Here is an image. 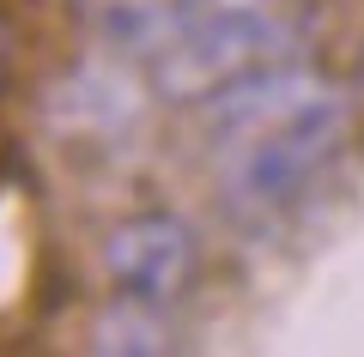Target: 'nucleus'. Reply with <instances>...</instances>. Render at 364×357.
Returning <instances> with one entry per match:
<instances>
[{
	"instance_id": "obj_5",
	"label": "nucleus",
	"mask_w": 364,
	"mask_h": 357,
	"mask_svg": "<svg viewBox=\"0 0 364 357\" xmlns=\"http://www.w3.org/2000/svg\"><path fill=\"white\" fill-rule=\"evenodd\" d=\"M0 67H6V43H0Z\"/></svg>"
},
{
	"instance_id": "obj_3",
	"label": "nucleus",
	"mask_w": 364,
	"mask_h": 357,
	"mask_svg": "<svg viewBox=\"0 0 364 357\" xmlns=\"http://www.w3.org/2000/svg\"><path fill=\"white\" fill-rule=\"evenodd\" d=\"M188 267H195V236H188V224H176V218H164V212L128 218V224L109 236V279L128 297L164 303V297L182 291Z\"/></svg>"
},
{
	"instance_id": "obj_2",
	"label": "nucleus",
	"mask_w": 364,
	"mask_h": 357,
	"mask_svg": "<svg viewBox=\"0 0 364 357\" xmlns=\"http://www.w3.org/2000/svg\"><path fill=\"white\" fill-rule=\"evenodd\" d=\"M298 31V0H170V37L158 43L152 73L176 97H200L255 67H273Z\"/></svg>"
},
{
	"instance_id": "obj_1",
	"label": "nucleus",
	"mask_w": 364,
	"mask_h": 357,
	"mask_svg": "<svg viewBox=\"0 0 364 357\" xmlns=\"http://www.w3.org/2000/svg\"><path fill=\"white\" fill-rule=\"evenodd\" d=\"M346 103L334 85L298 67H255L213 91L207 158L225 206L243 218L286 212L334 158Z\"/></svg>"
},
{
	"instance_id": "obj_4",
	"label": "nucleus",
	"mask_w": 364,
	"mask_h": 357,
	"mask_svg": "<svg viewBox=\"0 0 364 357\" xmlns=\"http://www.w3.org/2000/svg\"><path fill=\"white\" fill-rule=\"evenodd\" d=\"M164 345H170V333H164V321H158L152 297L122 291V303L97 321V351H164Z\"/></svg>"
}]
</instances>
